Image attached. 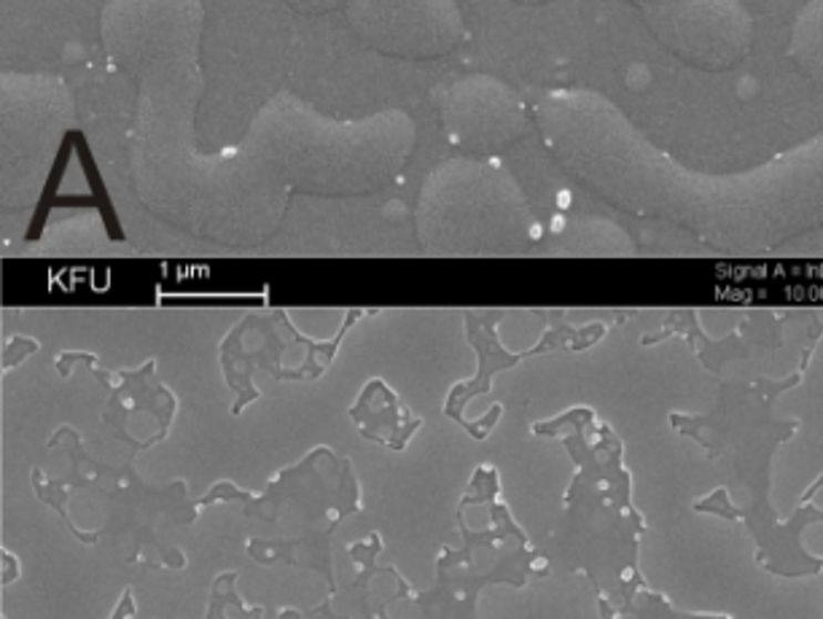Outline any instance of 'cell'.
Here are the masks:
<instances>
[{"label":"cell","mask_w":823,"mask_h":619,"mask_svg":"<svg viewBox=\"0 0 823 619\" xmlns=\"http://www.w3.org/2000/svg\"><path fill=\"white\" fill-rule=\"evenodd\" d=\"M203 0H105L100 39L137 92L130 175L148 210L222 243H259L278 227L291 189L240 146L205 154Z\"/></svg>","instance_id":"obj_1"},{"label":"cell","mask_w":823,"mask_h":619,"mask_svg":"<svg viewBox=\"0 0 823 619\" xmlns=\"http://www.w3.org/2000/svg\"><path fill=\"white\" fill-rule=\"evenodd\" d=\"M533 122L549 154L608 203L668 218L702 240L757 246L823 224V130L745 171L700 173L589 86L544 92Z\"/></svg>","instance_id":"obj_2"},{"label":"cell","mask_w":823,"mask_h":619,"mask_svg":"<svg viewBox=\"0 0 823 619\" xmlns=\"http://www.w3.org/2000/svg\"><path fill=\"white\" fill-rule=\"evenodd\" d=\"M237 146L291 192L350 197L399 180L418 146V127L401 109L335 118L294 92H278L256 111Z\"/></svg>","instance_id":"obj_3"},{"label":"cell","mask_w":823,"mask_h":619,"mask_svg":"<svg viewBox=\"0 0 823 619\" xmlns=\"http://www.w3.org/2000/svg\"><path fill=\"white\" fill-rule=\"evenodd\" d=\"M54 436L68 442L71 474L43 479L41 468H33V491L38 502L60 515L73 539L81 544L111 539L116 549H127V563L184 568L186 555L167 541L169 534H178L199 517V506L188 498L184 479L151 485L132 468L135 453H130L124 466H113L86 455L73 429H60Z\"/></svg>","instance_id":"obj_4"},{"label":"cell","mask_w":823,"mask_h":619,"mask_svg":"<svg viewBox=\"0 0 823 619\" xmlns=\"http://www.w3.org/2000/svg\"><path fill=\"white\" fill-rule=\"evenodd\" d=\"M218 502H240L243 517L282 530L278 539L254 536L248 541L245 553L259 566L286 563L291 568H310L323 577L329 596H339L331 539L339 525L361 512L353 461L329 447H316L297 466L282 468L261 496L222 479L197 498V506L203 509Z\"/></svg>","instance_id":"obj_5"},{"label":"cell","mask_w":823,"mask_h":619,"mask_svg":"<svg viewBox=\"0 0 823 619\" xmlns=\"http://www.w3.org/2000/svg\"><path fill=\"white\" fill-rule=\"evenodd\" d=\"M423 243L442 251H493L538 240L519 180L493 156H452L425 175L418 197Z\"/></svg>","instance_id":"obj_6"},{"label":"cell","mask_w":823,"mask_h":619,"mask_svg":"<svg viewBox=\"0 0 823 619\" xmlns=\"http://www.w3.org/2000/svg\"><path fill=\"white\" fill-rule=\"evenodd\" d=\"M75 124L71 90L52 73L0 76V197L3 214L30 208L47 189L62 141Z\"/></svg>","instance_id":"obj_7"},{"label":"cell","mask_w":823,"mask_h":619,"mask_svg":"<svg viewBox=\"0 0 823 619\" xmlns=\"http://www.w3.org/2000/svg\"><path fill=\"white\" fill-rule=\"evenodd\" d=\"M651 35L700 71H730L751 54L757 28L740 0H657L640 9Z\"/></svg>","instance_id":"obj_8"},{"label":"cell","mask_w":823,"mask_h":619,"mask_svg":"<svg viewBox=\"0 0 823 619\" xmlns=\"http://www.w3.org/2000/svg\"><path fill=\"white\" fill-rule=\"evenodd\" d=\"M350 28L374 52L395 60H436L466 39L455 0H348Z\"/></svg>","instance_id":"obj_9"},{"label":"cell","mask_w":823,"mask_h":619,"mask_svg":"<svg viewBox=\"0 0 823 619\" xmlns=\"http://www.w3.org/2000/svg\"><path fill=\"white\" fill-rule=\"evenodd\" d=\"M439 122L455 148L469 156H495L536 127L533 109L504 79L469 73L439 97Z\"/></svg>","instance_id":"obj_10"},{"label":"cell","mask_w":823,"mask_h":619,"mask_svg":"<svg viewBox=\"0 0 823 619\" xmlns=\"http://www.w3.org/2000/svg\"><path fill=\"white\" fill-rule=\"evenodd\" d=\"M523 558H527L525 544L490 574H476L461 560V553L444 547L436 558V581L431 590L414 592L412 603L423 611V619H476V598L487 585L495 581H508L514 587L525 585L527 568H517Z\"/></svg>","instance_id":"obj_11"},{"label":"cell","mask_w":823,"mask_h":619,"mask_svg":"<svg viewBox=\"0 0 823 619\" xmlns=\"http://www.w3.org/2000/svg\"><path fill=\"white\" fill-rule=\"evenodd\" d=\"M350 421L361 431L363 440L391 447L395 453H401L414 431L423 426V421L414 417L382 380H372L363 388L356 406H350Z\"/></svg>","instance_id":"obj_12"},{"label":"cell","mask_w":823,"mask_h":619,"mask_svg":"<svg viewBox=\"0 0 823 619\" xmlns=\"http://www.w3.org/2000/svg\"><path fill=\"white\" fill-rule=\"evenodd\" d=\"M348 555H350V560L361 568V574H358L348 587V596H353V619H377L372 611V603H369V596H372V592H369V585H372V579L377 577V574H385V577L395 579V598L412 600L414 596L412 585L401 577L399 568L377 566V558L382 555V536L377 534V530L369 536L367 541L348 544Z\"/></svg>","instance_id":"obj_13"},{"label":"cell","mask_w":823,"mask_h":619,"mask_svg":"<svg viewBox=\"0 0 823 619\" xmlns=\"http://www.w3.org/2000/svg\"><path fill=\"white\" fill-rule=\"evenodd\" d=\"M789 58L823 90V0H807L796 11L789 33Z\"/></svg>","instance_id":"obj_14"},{"label":"cell","mask_w":823,"mask_h":619,"mask_svg":"<svg viewBox=\"0 0 823 619\" xmlns=\"http://www.w3.org/2000/svg\"><path fill=\"white\" fill-rule=\"evenodd\" d=\"M235 581H237V571L218 574V577L213 579L210 606H207V619H229V617H226V611H229V609H235L240 617L261 619L264 609H259V606H254V609H245L243 598L237 596V590H235ZM278 619H305V615H301V611H297V609H286V611H280Z\"/></svg>","instance_id":"obj_15"},{"label":"cell","mask_w":823,"mask_h":619,"mask_svg":"<svg viewBox=\"0 0 823 619\" xmlns=\"http://www.w3.org/2000/svg\"><path fill=\"white\" fill-rule=\"evenodd\" d=\"M286 3L291 6L294 11H299V14L320 17V14H329V11L344 9L348 0H286Z\"/></svg>","instance_id":"obj_16"},{"label":"cell","mask_w":823,"mask_h":619,"mask_svg":"<svg viewBox=\"0 0 823 619\" xmlns=\"http://www.w3.org/2000/svg\"><path fill=\"white\" fill-rule=\"evenodd\" d=\"M0 563H3V574H0V585H11V581H17L19 577V560L14 553H9V549H0Z\"/></svg>","instance_id":"obj_17"},{"label":"cell","mask_w":823,"mask_h":619,"mask_svg":"<svg viewBox=\"0 0 823 619\" xmlns=\"http://www.w3.org/2000/svg\"><path fill=\"white\" fill-rule=\"evenodd\" d=\"M135 615H137L135 600H132V590L127 587V590L122 592V600H119V603H116V609H113L111 619H130V617H135Z\"/></svg>","instance_id":"obj_18"},{"label":"cell","mask_w":823,"mask_h":619,"mask_svg":"<svg viewBox=\"0 0 823 619\" xmlns=\"http://www.w3.org/2000/svg\"><path fill=\"white\" fill-rule=\"evenodd\" d=\"M391 600H399L395 598V592H391L385 600H380V606H377V619H391L388 617V603H391Z\"/></svg>","instance_id":"obj_19"},{"label":"cell","mask_w":823,"mask_h":619,"mask_svg":"<svg viewBox=\"0 0 823 619\" xmlns=\"http://www.w3.org/2000/svg\"><path fill=\"white\" fill-rule=\"evenodd\" d=\"M600 619H617V611L611 609V603L606 598H600Z\"/></svg>","instance_id":"obj_20"},{"label":"cell","mask_w":823,"mask_h":619,"mask_svg":"<svg viewBox=\"0 0 823 619\" xmlns=\"http://www.w3.org/2000/svg\"><path fill=\"white\" fill-rule=\"evenodd\" d=\"M514 3H519V6H544V3H552V0H514Z\"/></svg>","instance_id":"obj_21"},{"label":"cell","mask_w":823,"mask_h":619,"mask_svg":"<svg viewBox=\"0 0 823 619\" xmlns=\"http://www.w3.org/2000/svg\"><path fill=\"white\" fill-rule=\"evenodd\" d=\"M627 3H632V6H638V9H646V6H651V3H657V0H627Z\"/></svg>","instance_id":"obj_22"}]
</instances>
